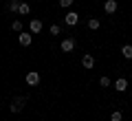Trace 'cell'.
<instances>
[{
	"label": "cell",
	"instance_id": "cell-1",
	"mask_svg": "<svg viewBox=\"0 0 132 121\" xmlns=\"http://www.w3.org/2000/svg\"><path fill=\"white\" fill-rule=\"evenodd\" d=\"M18 42H20V46H31V42H33V33H24V31H20Z\"/></svg>",
	"mask_w": 132,
	"mask_h": 121
},
{
	"label": "cell",
	"instance_id": "cell-2",
	"mask_svg": "<svg viewBox=\"0 0 132 121\" xmlns=\"http://www.w3.org/2000/svg\"><path fill=\"white\" fill-rule=\"evenodd\" d=\"M24 79H27L29 86H38V84H40V73H38V70H29Z\"/></svg>",
	"mask_w": 132,
	"mask_h": 121
},
{
	"label": "cell",
	"instance_id": "cell-3",
	"mask_svg": "<svg viewBox=\"0 0 132 121\" xmlns=\"http://www.w3.org/2000/svg\"><path fill=\"white\" fill-rule=\"evenodd\" d=\"M64 22L68 24V27H75V24L79 22V15H77V11H68V13L64 15Z\"/></svg>",
	"mask_w": 132,
	"mask_h": 121
},
{
	"label": "cell",
	"instance_id": "cell-4",
	"mask_svg": "<svg viewBox=\"0 0 132 121\" xmlns=\"http://www.w3.org/2000/svg\"><path fill=\"white\" fill-rule=\"evenodd\" d=\"M24 103H27V99H24V97H15L13 101H11V112H20L24 108Z\"/></svg>",
	"mask_w": 132,
	"mask_h": 121
},
{
	"label": "cell",
	"instance_id": "cell-5",
	"mask_svg": "<svg viewBox=\"0 0 132 121\" xmlns=\"http://www.w3.org/2000/svg\"><path fill=\"white\" fill-rule=\"evenodd\" d=\"M60 49H62V51H64V53H71L73 49H75V40H73V37H66V40H62Z\"/></svg>",
	"mask_w": 132,
	"mask_h": 121
},
{
	"label": "cell",
	"instance_id": "cell-6",
	"mask_svg": "<svg viewBox=\"0 0 132 121\" xmlns=\"http://www.w3.org/2000/svg\"><path fill=\"white\" fill-rule=\"evenodd\" d=\"M119 9V5H117V0H106V2H104V11H106V13H114V11H117Z\"/></svg>",
	"mask_w": 132,
	"mask_h": 121
},
{
	"label": "cell",
	"instance_id": "cell-7",
	"mask_svg": "<svg viewBox=\"0 0 132 121\" xmlns=\"http://www.w3.org/2000/svg\"><path fill=\"white\" fill-rule=\"evenodd\" d=\"M114 90H117V93H126V90H128V79L126 77H119L117 82H114Z\"/></svg>",
	"mask_w": 132,
	"mask_h": 121
},
{
	"label": "cell",
	"instance_id": "cell-8",
	"mask_svg": "<svg viewBox=\"0 0 132 121\" xmlns=\"http://www.w3.org/2000/svg\"><path fill=\"white\" fill-rule=\"evenodd\" d=\"M29 29H31V33H40V31H42V20L33 18L31 22H29Z\"/></svg>",
	"mask_w": 132,
	"mask_h": 121
},
{
	"label": "cell",
	"instance_id": "cell-9",
	"mask_svg": "<svg viewBox=\"0 0 132 121\" xmlns=\"http://www.w3.org/2000/svg\"><path fill=\"white\" fill-rule=\"evenodd\" d=\"M81 66H84V68H93L95 66V57L90 55V53H86V55L81 57Z\"/></svg>",
	"mask_w": 132,
	"mask_h": 121
},
{
	"label": "cell",
	"instance_id": "cell-10",
	"mask_svg": "<svg viewBox=\"0 0 132 121\" xmlns=\"http://www.w3.org/2000/svg\"><path fill=\"white\" fill-rule=\"evenodd\" d=\"M18 13H20V15H29V13H31V5H29V2H20Z\"/></svg>",
	"mask_w": 132,
	"mask_h": 121
},
{
	"label": "cell",
	"instance_id": "cell-11",
	"mask_svg": "<svg viewBox=\"0 0 132 121\" xmlns=\"http://www.w3.org/2000/svg\"><path fill=\"white\" fill-rule=\"evenodd\" d=\"M121 55L126 60H132V44H123L121 46Z\"/></svg>",
	"mask_w": 132,
	"mask_h": 121
},
{
	"label": "cell",
	"instance_id": "cell-12",
	"mask_svg": "<svg viewBox=\"0 0 132 121\" xmlns=\"http://www.w3.org/2000/svg\"><path fill=\"white\" fill-rule=\"evenodd\" d=\"M99 27H101V22H99L97 18H90V20H88V29H90V31H97Z\"/></svg>",
	"mask_w": 132,
	"mask_h": 121
},
{
	"label": "cell",
	"instance_id": "cell-13",
	"mask_svg": "<svg viewBox=\"0 0 132 121\" xmlns=\"http://www.w3.org/2000/svg\"><path fill=\"white\" fill-rule=\"evenodd\" d=\"M18 7H20V0H11L9 2V11L11 13H18Z\"/></svg>",
	"mask_w": 132,
	"mask_h": 121
},
{
	"label": "cell",
	"instance_id": "cell-14",
	"mask_svg": "<svg viewBox=\"0 0 132 121\" xmlns=\"http://www.w3.org/2000/svg\"><path fill=\"white\" fill-rule=\"evenodd\" d=\"M121 119H123V115H121L119 110H114L112 115H110V121H121Z\"/></svg>",
	"mask_w": 132,
	"mask_h": 121
},
{
	"label": "cell",
	"instance_id": "cell-15",
	"mask_svg": "<svg viewBox=\"0 0 132 121\" xmlns=\"http://www.w3.org/2000/svg\"><path fill=\"white\" fill-rule=\"evenodd\" d=\"M11 29H13V31H22V22H20V20H13V24H11Z\"/></svg>",
	"mask_w": 132,
	"mask_h": 121
},
{
	"label": "cell",
	"instance_id": "cell-16",
	"mask_svg": "<svg viewBox=\"0 0 132 121\" xmlns=\"http://www.w3.org/2000/svg\"><path fill=\"white\" fill-rule=\"evenodd\" d=\"M99 84H101V88H108V86H110V79L108 77H101V79H99Z\"/></svg>",
	"mask_w": 132,
	"mask_h": 121
},
{
	"label": "cell",
	"instance_id": "cell-17",
	"mask_svg": "<svg viewBox=\"0 0 132 121\" xmlns=\"http://www.w3.org/2000/svg\"><path fill=\"white\" fill-rule=\"evenodd\" d=\"M60 31L62 29L57 27V24H51V35H60Z\"/></svg>",
	"mask_w": 132,
	"mask_h": 121
},
{
	"label": "cell",
	"instance_id": "cell-18",
	"mask_svg": "<svg viewBox=\"0 0 132 121\" xmlns=\"http://www.w3.org/2000/svg\"><path fill=\"white\" fill-rule=\"evenodd\" d=\"M73 0H60V7H71Z\"/></svg>",
	"mask_w": 132,
	"mask_h": 121
}]
</instances>
